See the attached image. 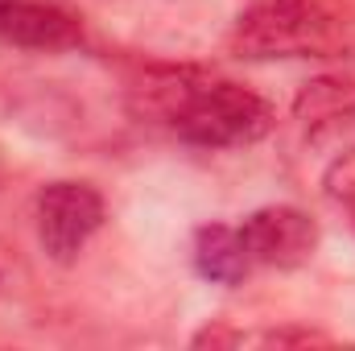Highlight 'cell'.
<instances>
[{"instance_id": "obj_1", "label": "cell", "mask_w": 355, "mask_h": 351, "mask_svg": "<svg viewBox=\"0 0 355 351\" xmlns=\"http://www.w3.org/2000/svg\"><path fill=\"white\" fill-rule=\"evenodd\" d=\"M132 112L166 124L178 141L194 149L252 145L272 128L265 95L232 79H207L198 71H149L132 87Z\"/></svg>"}, {"instance_id": "obj_2", "label": "cell", "mask_w": 355, "mask_h": 351, "mask_svg": "<svg viewBox=\"0 0 355 351\" xmlns=\"http://www.w3.org/2000/svg\"><path fill=\"white\" fill-rule=\"evenodd\" d=\"M236 58H339L355 50V29L322 0H252L232 29Z\"/></svg>"}, {"instance_id": "obj_3", "label": "cell", "mask_w": 355, "mask_h": 351, "mask_svg": "<svg viewBox=\"0 0 355 351\" xmlns=\"http://www.w3.org/2000/svg\"><path fill=\"white\" fill-rule=\"evenodd\" d=\"M103 194L79 182V178H58L46 182L37 194V240L46 248V257L58 264H71L87 240L103 228Z\"/></svg>"}, {"instance_id": "obj_4", "label": "cell", "mask_w": 355, "mask_h": 351, "mask_svg": "<svg viewBox=\"0 0 355 351\" xmlns=\"http://www.w3.org/2000/svg\"><path fill=\"white\" fill-rule=\"evenodd\" d=\"M240 240L252 264H268V268H297L314 257L318 248V223L289 203H272L252 211L240 223Z\"/></svg>"}, {"instance_id": "obj_5", "label": "cell", "mask_w": 355, "mask_h": 351, "mask_svg": "<svg viewBox=\"0 0 355 351\" xmlns=\"http://www.w3.org/2000/svg\"><path fill=\"white\" fill-rule=\"evenodd\" d=\"M0 42L54 54L83 42V21L62 0H0Z\"/></svg>"}, {"instance_id": "obj_6", "label": "cell", "mask_w": 355, "mask_h": 351, "mask_svg": "<svg viewBox=\"0 0 355 351\" xmlns=\"http://www.w3.org/2000/svg\"><path fill=\"white\" fill-rule=\"evenodd\" d=\"M248 252L240 240V228L232 223H202L194 232V268L202 281L215 285H240L248 273Z\"/></svg>"}, {"instance_id": "obj_7", "label": "cell", "mask_w": 355, "mask_h": 351, "mask_svg": "<svg viewBox=\"0 0 355 351\" xmlns=\"http://www.w3.org/2000/svg\"><path fill=\"white\" fill-rule=\"evenodd\" d=\"M293 116L310 128L327 124H355V79H314L297 91Z\"/></svg>"}, {"instance_id": "obj_8", "label": "cell", "mask_w": 355, "mask_h": 351, "mask_svg": "<svg viewBox=\"0 0 355 351\" xmlns=\"http://www.w3.org/2000/svg\"><path fill=\"white\" fill-rule=\"evenodd\" d=\"M322 190L339 203H352L355 207V149H347L343 157H335L322 174Z\"/></svg>"}, {"instance_id": "obj_9", "label": "cell", "mask_w": 355, "mask_h": 351, "mask_svg": "<svg viewBox=\"0 0 355 351\" xmlns=\"http://www.w3.org/2000/svg\"><path fill=\"white\" fill-rule=\"evenodd\" d=\"M12 264L17 261H8V248H0V293L8 289V273H12Z\"/></svg>"}]
</instances>
